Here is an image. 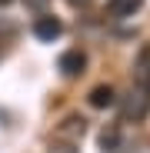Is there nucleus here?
Wrapping results in <instances>:
<instances>
[{
  "label": "nucleus",
  "instance_id": "nucleus-5",
  "mask_svg": "<svg viewBox=\"0 0 150 153\" xmlns=\"http://www.w3.org/2000/svg\"><path fill=\"white\" fill-rule=\"evenodd\" d=\"M117 103V90L110 87V83H97L93 90H90V107L93 110H107V107H113Z\"/></svg>",
  "mask_w": 150,
  "mask_h": 153
},
{
  "label": "nucleus",
  "instance_id": "nucleus-1",
  "mask_svg": "<svg viewBox=\"0 0 150 153\" xmlns=\"http://www.w3.org/2000/svg\"><path fill=\"white\" fill-rule=\"evenodd\" d=\"M147 113H150V43L140 47V53L134 60V83H130L127 100H123L127 120H143Z\"/></svg>",
  "mask_w": 150,
  "mask_h": 153
},
{
  "label": "nucleus",
  "instance_id": "nucleus-4",
  "mask_svg": "<svg viewBox=\"0 0 150 153\" xmlns=\"http://www.w3.org/2000/svg\"><path fill=\"white\" fill-rule=\"evenodd\" d=\"M140 7H143V0H107L104 13H107L110 20H127V17H134Z\"/></svg>",
  "mask_w": 150,
  "mask_h": 153
},
{
  "label": "nucleus",
  "instance_id": "nucleus-9",
  "mask_svg": "<svg viewBox=\"0 0 150 153\" xmlns=\"http://www.w3.org/2000/svg\"><path fill=\"white\" fill-rule=\"evenodd\" d=\"M47 4H50V0H27V7H30V10H40V13H43Z\"/></svg>",
  "mask_w": 150,
  "mask_h": 153
},
{
  "label": "nucleus",
  "instance_id": "nucleus-7",
  "mask_svg": "<svg viewBox=\"0 0 150 153\" xmlns=\"http://www.w3.org/2000/svg\"><path fill=\"white\" fill-rule=\"evenodd\" d=\"M63 133H84V120H80V117H67Z\"/></svg>",
  "mask_w": 150,
  "mask_h": 153
},
{
  "label": "nucleus",
  "instance_id": "nucleus-10",
  "mask_svg": "<svg viewBox=\"0 0 150 153\" xmlns=\"http://www.w3.org/2000/svg\"><path fill=\"white\" fill-rule=\"evenodd\" d=\"M67 4H70V7H87L90 0H67Z\"/></svg>",
  "mask_w": 150,
  "mask_h": 153
},
{
  "label": "nucleus",
  "instance_id": "nucleus-3",
  "mask_svg": "<svg viewBox=\"0 0 150 153\" xmlns=\"http://www.w3.org/2000/svg\"><path fill=\"white\" fill-rule=\"evenodd\" d=\"M57 67H60L63 76H80L84 67H87V53H84V50H67V53L57 60Z\"/></svg>",
  "mask_w": 150,
  "mask_h": 153
},
{
  "label": "nucleus",
  "instance_id": "nucleus-2",
  "mask_svg": "<svg viewBox=\"0 0 150 153\" xmlns=\"http://www.w3.org/2000/svg\"><path fill=\"white\" fill-rule=\"evenodd\" d=\"M60 33H63V23H60L57 17L40 13V17L34 20V37H37V40H43V43H54Z\"/></svg>",
  "mask_w": 150,
  "mask_h": 153
},
{
  "label": "nucleus",
  "instance_id": "nucleus-11",
  "mask_svg": "<svg viewBox=\"0 0 150 153\" xmlns=\"http://www.w3.org/2000/svg\"><path fill=\"white\" fill-rule=\"evenodd\" d=\"M7 4H13V0H0V7H7Z\"/></svg>",
  "mask_w": 150,
  "mask_h": 153
},
{
  "label": "nucleus",
  "instance_id": "nucleus-8",
  "mask_svg": "<svg viewBox=\"0 0 150 153\" xmlns=\"http://www.w3.org/2000/svg\"><path fill=\"white\" fill-rule=\"evenodd\" d=\"M47 153H77V146H73V143H50Z\"/></svg>",
  "mask_w": 150,
  "mask_h": 153
},
{
  "label": "nucleus",
  "instance_id": "nucleus-6",
  "mask_svg": "<svg viewBox=\"0 0 150 153\" xmlns=\"http://www.w3.org/2000/svg\"><path fill=\"white\" fill-rule=\"evenodd\" d=\"M117 143H120V130L117 126H104V130H100V150L104 153H117Z\"/></svg>",
  "mask_w": 150,
  "mask_h": 153
}]
</instances>
